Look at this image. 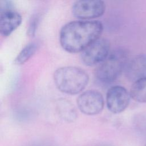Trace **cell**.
<instances>
[{
  "label": "cell",
  "instance_id": "cell-13",
  "mask_svg": "<svg viewBox=\"0 0 146 146\" xmlns=\"http://www.w3.org/2000/svg\"><path fill=\"white\" fill-rule=\"evenodd\" d=\"M39 17L38 15H33L30 20L27 30V33L29 36L33 37L35 36L39 25Z\"/></svg>",
  "mask_w": 146,
  "mask_h": 146
},
{
  "label": "cell",
  "instance_id": "cell-2",
  "mask_svg": "<svg viewBox=\"0 0 146 146\" xmlns=\"http://www.w3.org/2000/svg\"><path fill=\"white\" fill-rule=\"evenodd\" d=\"M53 77L57 88L63 93L71 95L81 92L89 81L87 73L83 69L74 66L58 68Z\"/></svg>",
  "mask_w": 146,
  "mask_h": 146
},
{
  "label": "cell",
  "instance_id": "cell-6",
  "mask_svg": "<svg viewBox=\"0 0 146 146\" xmlns=\"http://www.w3.org/2000/svg\"><path fill=\"white\" fill-rule=\"evenodd\" d=\"M77 106L83 113L87 115H95L102 112L104 100L100 92L94 90H87L78 98Z\"/></svg>",
  "mask_w": 146,
  "mask_h": 146
},
{
  "label": "cell",
  "instance_id": "cell-3",
  "mask_svg": "<svg viewBox=\"0 0 146 146\" xmlns=\"http://www.w3.org/2000/svg\"><path fill=\"white\" fill-rule=\"evenodd\" d=\"M128 60V53L125 49L117 48L110 51L95 70L96 79L103 84L113 82L124 71Z\"/></svg>",
  "mask_w": 146,
  "mask_h": 146
},
{
  "label": "cell",
  "instance_id": "cell-17",
  "mask_svg": "<svg viewBox=\"0 0 146 146\" xmlns=\"http://www.w3.org/2000/svg\"><path fill=\"white\" fill-rule=\"evenodd\" d=\"M145 146H146V143H145Z\"/></svg>",
  "mask_w": 146,
  "mask_h": 146
},
{
  "label": "cell",
  "instance_id": "cell-15",
  "mask_svg": "<svg viewBox=\"0 0 146 146\" xmlns=\"http://www.w3.org/2000/svg\"><path fill=\"white\" fill-rule=\"evenodd\" d=\"M14 3L12 0H0L1 12L13 10Z\"/></svg>",
  "mask_w": 146,
  "mask_h": 146
},
{
  "label": "cell",
  "instance_id": "cell-9",
  "mask_svg": "<svg viewBox=\"0 0 146 146\" xmlns=\"http://www.w3.org/2000/svg\"><path fill=\"white\" fill-rule=\"evenodd\" d=\"M22 21L21 15L13 10L1 12V34L3 36L10 35L21 25Z\"/></svg>",
  "mask_w": 146,
  "mask_h": 146
},
{
  "label": "cell",
  "instance_id": "cell-7",
  "mask_svg": "<svg viewBox=\"0 0 146 146\" xmlns=\"http://www.w3.org/2000/svg\"><path fill=\"white\" fill-rule=\"evenodd\" d=\"M131 98L130 93L124 87L112 86L108 89L106 94L107 107L113 113L122 112L128 106Z\"/></svg>",
  "mask_w": 146,
  "mask_h": 146
},
{
  "label": "cell",
  "instance_id": "cell-14",
  "mask_svg": "<svg viewBox=\"0 0 146 146\" xmlns=\"http://www.w3.org/2000/svg\"><path fill=\"white\" fill-rule=\"evenodd\" d=\"M135 121V125L139 130L146 131V113H143L137 116Z\"/></svg>",
  "mask_w": 146,
  "mask_h": 146
},
{
  "label": "cell",
  "instance_id": "cell-10",
  "mask_svg": "<svg viewBox=\"0 0 146 146\" xmlns=\"http://www.w3.org/2000/svg\"><path fill=\"white\" fill-rule=\"evenodd\" d=\"M130 95L137 102L146 103V76L133 82Z\"/></svg>",
  "mask_w": 146,
  "mask_h": 146
},
{
  "label": "cell",
  "instance_id": "cell-11",
  "mask_svg": "<svg viewBox=\"0 0 146 146\" xmlns=\"http://www.w3.org/2000/svg\"><path fill=\"white\" fill-rule=\"evenodd\" d=\"M39 44L36 42H31L26 45L18 53L14 59V63L21 65L28 61L36 52Z\"/></svg>",
  "mask_w": 146,
  "mask_h": 146
},
{
  "label": "cell",
  "instance_id": "cell-16",
  "mask_svg": "<svg viewBox=\"0 0 146 146\" xmlns=\"http://www.w3.org/2000/svg\"><path fill=\"white\" fill-rule=\"evenodd\" d=\"M28 146H42V145H37V144H33V145H28Z\"/></svg>",
  "mask_w": 146,
  "mask_h": 146
},
{
  "label": "cell",
  "instance_id": "cell-8",
  "mask_svg": "<svg viewBox=\"0 0 146 146\" xmlns=\"http://www.w3.org/2000/svg\"><path fill=\"white\" fill-rule=\"evenodd\" d=\"M124 72L129 81L134 82L146 76V55L139 54L129 59Z\"/></svg>",
  "mask_w": 146,
  "mask_h": 146
},
{
  "label": "cell",
  "instance_id": "cell-4",
  "mask_svg": "<svg viewBox=\"0 0 146 146\" xmlns=\"http://www.w3.org/2000/svg\"><path fill=\"white\" fill-rule=\"evenodd\" d=\"M110 52V43L105 38H99L81 52L82 62L86 66L99 64L108 56Z\"/></svg>",
  "mask_w": 146,
  "mask_h": 146
},
{
  "label": "cell",
  "instance_id": "cell-1",
  "mask_svg": "<svg viewBox=\"0 0 146 146\" xmlns=\"http://www.w3.org/2000/svg\"><path fill=\"white\" fill-rule=\"evenodd\" d=\"M103 30V24L99 21L79 19L71 21L61 28L59 42L67 52H81L100 37Z\"/></svg>",
  "mask_w": 146,
  "mask_h": 146
},
{
  "label": "cell",
  "instance_id": "cell-5",
  "mask_svg": "<svg viewBox=\"0 0 146 146\" xmlns=\"http://www.w3.org/2000/svg\"><path fill=\"white\" fill-rule=\"evenodd\" d=\"M73 15L80 20H93L102 17L106 10L103 0H76L72 5Z\"/></svg>",
  "mask_w": 146,
  "mask_h": 146
},
{
  "label": "cell",
  "instance_id": "cell-12",
  "mask_svg": "<svg viewBox=\"0 0 146 146\" xmlns=\"http://www.w3.org/2000/svg\"><path fill=\"white\" fill-rule=\"evenodd\" d=\"M59 115L67 121H74L76 117V110L74 107L68 101L60 100L58 104Z\"/></svg>",
  "mask_w": 146,
  "mask_h": 146
}]
</instances>
